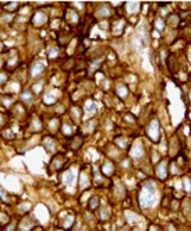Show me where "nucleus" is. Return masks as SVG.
<instances>
[{"label":"nucleus","mask_w":191,"mask_h":231,"mask_svg":"<svg viewBox=\"0 0 191 231\" xmlns=\"http://www.w3.org/2000/svg\"><path fill=\"white\" fill-rule=\"evenodd\" d=\"M183 184H184V189L187 192H191V179L186 176V178H183Z\"/></svg>","instance_id":"nucleus-24"},{"label":"nucleus","mask_w":191,"mask_h":231,"mask_svg":"<svg viewBox=\"0 0 191 231\" xmlns=\"http://www.w3.org/2000/svg\"><path fill=\"white\" fill-rule=\"evenodd\" d=\"M41 126H42V125H41V121L37 118V116L32 118V121H31V129H32V130H34V132H39Z\"/></svg>","instance_id":"nucleus-15"},{"label":"nucleus","mask_w":191,"mask_h":231,"mask_svg":"<svg viewBox=\"0 0 191 231\" xmlns=\"http://www.w3.org/2000/svg\"><path fill=\"white\" fill-rule=\"evenodd\" d=\"M116 143L120 144V147H127V142H126L124 137H119V139H116Z\"/></svg>","instance_id":"nucleus-28"},{"label":"nucleus","mask_w":191,"mask_h":231,"mask_svg":"<svg viewBox=\"0 0 191 231\" xmlns=\"http://www.w3.org/2000/svg\"><path fill=\"white\" fill-rule=\"evenodd\" d=\"M63 165H64V157H63V155H60V154H56L55 157L52 158L53 170H60Z\"/></svg>","instance_id":"nucleus-9"},{"label":"nucleus","mask_w":191,"mask_h":231,"mask_svg":"<svg viewBox=\"0 0 191 231\" xmlns=\"http://www.w3.org/2000/svg\"><path fill=\"white\" fill-rule=\"evenodd\" d=\"M138 202H140V206L144 209L149 207V206H152L156 202V191H155V185L151 181L141 185V189H140V193H138Z\"/></svg>","instance_id":"nucleus-1"},{"label":"nucleus","mask_w":191,"mask_h":231,"mask_svg":"<svg viewBox=\"0 0 191 231\" xmlns=\"http://www.w3.org/2000/svg\"><path fill=\"white\" fill-rule=\"evenodd\" d=\"M57 231H61V230H57Z\"/></svg>","instance_id":"nucleus-40"},{"label":"nucleus","mask_w":191,"mask_h":231,"mask_svg":"<svg viewBox=\"0 0 191 231\" xmlns=\"http://www.w3.org/2000/svg\"><path fill=\"white\" fill-rule=\"evenodd\" d=\"M116 195L120 196L121 199L126 196V191H124V188H123V185H121V184H119V188H117V191H116Z\"/></svg>","instance_id":"nucleus-23"},{"label":"nucleus","mask_w":191,"mask_h":231,"mask_svg":"<svg viewBox=\"0 0 191 231\" xmlns=\"http://www.w3.org/2000/svg\"><path fill=\"white\" fill-rule=\"evenodd\" d=\"M22 100L24 101L31 100V94H29V92H24V94H22Z\"/></svg>","instance_id":"nucleus-33"},{"label":"nucleus","mask_w":191,"mask_h":231,"mask_svg":"<svg viewBox=\"0 0 191 231\" xmlns=\"http://www.w3.org/2000/svg\"><path fill=\"white\" fill-rule=\"evenodd\" d=\"M179 151V139L177 137H173L172 139V144H170V154L176 155Z\"/></svg>","instance_id":"nucleus-11"},{"label":"nucleus","mask_w":191,"mask_h":231,"mask_svg":"<svg viewBox=\"0 0 191 231\" xmlns=\"http://www.w3.org/2000/svg\"><path fill=\"white\" fill-rule=\"evenodd\" d=\"M147 134H148V137L154 143L159 142L160 132H159V122H158L156 119H152V121L149 122V125H148V128H147Z\"/></svg>","instance_id":"nucleus-2"},{"label":"nucleus","mask_w":191,"mask_h":231,"mask_svg":"<svg viewBox=\"0 0 191 231\" xmlns=\"http://www.w3.org/2000/svg\"><path fill=\"white\" fill-rule=\"evenodd\" d=\"M154 25H155V28H156L158 31H163V21L160 20V18H156V20H155Z\"/></svg>","instance_id":"nucleus-25"},{"label":"nucleus","mask_w":191,"mask_h":231,"mask_svg":"<svg viewBox=\"0 0 191 231\" xmlns=\"http://www.w3.org/2000/svg\"><path fill=\"white\" fill-rule=\"evenodd\" d=\"M107 14H109V8H107V7L99 8V10L96 11V16H98V17H106Z\"/></svg>","instance_id":"nucleus-22"},{"label":"nucleus","mask_w":191,"mask_h":231,"mask_svg":"<svg viewBox=\"0 0 191 231\" xmlns=\"http://www.w3.org/2000/svg\"><path fill=\"white\" fill-rule=\"evenodd\" d=\"M113 171H115V167H113V164L110 163V161H106V163L102 165V172L105 174V175H107V176L112 175Z\"/></svg>","instance_id":"nucleus-10"},{"label":"nucleus","mask_w":191,"mask_h":231,"mask_svg":"<svg viewBox=\"0 0 191 231\" xmlns=\"http://www.w3.org/2000/svg\"><path fill=\"white\" fill-rule=\"evenodd\" d=\"M73 223H74V217H73V216H68V217H67V218H66V220H64L63 226L66 227V228H68V227H70V226H71V224H73Z\"/></svg>","instance_id":"nucleus-26"},{"label":"nucleus","mask_w":191,"mask_h":231,"mask_svg":"<svg viewBox=\"0 0 191 231\" xmlns=\"http://www.w3.org/2000/svg\"><path fill=\"white\" fill-rule=\"evenodd\" d=\"M66 17H67V20L70 21V23H78V16H77L74 11H67V13H66Z\"/></svg>","instance_id":"nucleus-20"},{"label":"nucleus","mask_w":191,"mask_h":231,"mask_svg":"<svg viewBox=\"0 0 191 231\" xmlns=\"http://www.w3.org/2000/svg\"><path fill=\"white\" fill-rule=\"evenodd\" d=\"M0 199H6V192L2 189V186H0Z\"/></svg>","instance_id":"nucleus-37"},{"label":"nucleus","mask_w":191,"mask_h":231,"mask_svg":"<svg viewBox=\"0 0 191 231\" xmlns=\"http://www.w3.org/2000/svg\"><path fill=\"white\" fill-rule=\"evenodd\" d=\"M126 217H127V220L130 221V223H135V221L140 220L138 214H135L134 212H126Z\"/></svg>","instance_id":"nucleus-17"},{"label":"nucleus","mask_w":191,"mask_h":231,"mask_svg":"<svg viewBox=\"0 0 191 231\" xmlns=\"http://www.w3.org/2000/svg\"><path fill=\"white\" fill-rule=\"evenodd\" d=\"M85 112L86 113H94L95 112V104H94V101L88 100L85 102Z\"/></svg>","instance_id":"nucleus-18"},{"label":"nucleus","mask_w":191,"mask_h":231,"mask_svg":"<svg viewBox=\"0 0 191 231\" xmlns=\"http://www.w3.org/2000/svg\"><path fill=\"white\" fill-rule=\"evenodd\" d=\"M55 98H53V95H46V98H45V102L50 104V102H55Z\"/></svg>","instance_id":"nucleus-31"},{"label":"nucleus","mask_w":191,"mask_h":231,"mask_svg":"<svg viewBox=\"0 0 191 231\" xmlns=\"http://www.w3.org/2000/svg\"><path fill=\"white\" fill-rule=\"evenodd\" d=\"M18 6V3H16V2H13V3H7L6 4V10H10V11H13V10H16V7Z\"/></svg>","instance_id":"nucleus-27"},{"label":"nucleus","mask_w":191,"mask_h":231,"mask_svg":"<svg viewBox=\"0 0 191 231\" xmlns=\"http://www.w3.org/2000/svg\"><path fill=\"white\" fill-rule=\"evenodd\" d=\"M76 115V118L78 119L80 118V113H78V109H77V108H73V116Z\"/></svg>","instance_id":"nucleus-36"},{"label":"nucleus","mask_w":191,"mask_h":231,"mask_svg":"<svg viewBox=\"0 0 191 231\" xmlns=\"http://www.w3.org/2000/svg\"><path fill=\"white\" fill-rule=\"evenodd\" d=\"M0 49H2V44H0Z\"/></svg>","instance_id":"nucleus-39"},{"label":"nucleus","mask_w":191,"mask_h":231,"mask_svg":"<svg viewBox=\"0 0 191 231\" xmlns=\"http://www.w3.org/2000/svg\"><path fill=\"white\" fill-rule=\"evenodd\" d=\"M61 133H63L64 136H70V134H73V128L67 123H63L61 125Z\"/></svg>","instance_id":"nucleus-19"},{"label":"nucleus","mask_w":191,"mask_h":231,"mask_svg":"<svg viewBox=\"0 0 191 231\" xmlns=\"http://www.w3.org/2000/svg\"><path fill=\"white\" fill-rule=\"evenodd\" d=\"M3 136L7 137V139H13V133L10 132V129H4V132H3Z\"/></svg>","instance_id":"nucleus-29"},{"label":"nucleus","mask_w":191,"mask_h":231,"mask_svg":"<svg viewBox=\"0 0 191 231\" xmlns=\"http://www.w3.org/2000/svg\"><path fill=\"white\" fill-rule=\"evenodd\" d=\"M7 80V74L6 73H0V83H4Z\"/></svg>","instance_id":"nucleus-34"},{"label":"nucleus","mask_w":191,"mask_h":231,"mask_svg":"<svg viewBox=\"0 0 191 231\" xmlns=\"http://www.w3.org/2000/svg\"><path fill=\"white\" fill-rule=\"evenodd\" d=\"M98 206H99V197H98V196H92L91 199H89V203H88L89 210H95Z\"/></svg>","instance_id":"nucleus-13"},{"label":"nucleus","mask_w":191,"mask_h":231,"mask_svg":"<svg viewBox=\"0 0 191 231\" xmlns=\"http://www.w3.org/2000/svg\"><path fill=\"white\" fill-rule=\"evenodd\" d=\"M45 21H46V16H45L43 13H38V14H35V17H34V24L39 25V24H43Z\"/></svg>","instance_id":"nucleus-16"},{"label":"nucleus","mask_w":191,"mask_h":231,"mask_svg":"<svg viewBox=\"0 0 191 231\" xmlns=\"http://www.w3.org/2000/svg\"><path fill=\"white\" fill-rule=\"evenodd\" d=\"M25 207H31V203H22V205H20V212L21 213L27 212L28 209H25Z\"/></svg>","instance_id":"nucleus-30"},{"label":"nucleus","mask_w":191,"mask_h":231,"mask_svg":"<svg viewBox=\"0 0 191 231\" xmlns=\"http://www.w3.org/2000/svg\"><path fill=\"white\" fill-rule=\"evenodd\" d=\"M14 228H16V223H10L7 227H6L4 231H14Z\"/></svg>","instance_id":"nucleus-32"},{"label":"nucleus","mask_w":191,"mask_h":231,"mask_svg":"<svg viewBox=\"0 0 191 231\" xmlns=\"http://www.w3.org/2000/svg\"><path fill=\"white\" fill-rule=\"evenodd\" d=\"M99 217H100V220H102V221L107 220V217H109V212H107V209H106V207H102V209H100Z\"/></svg>","instance_id":"nucleus-21"},{"label":"nucleus","mask_w":191,"mask_h":231,"mask_svg":"<svg viewBox=\"0 0 191 231\" xmlns=\"http://www.w3.org/2000/svg\"><path fill=\"white\" fill-rule=\"evenodd\" d=\"M43 69H45V66H43V63H42V62H35V63H32L31 69H29V73H31V77H37V76H39V74L43 71Z\"/></svg>","instance_id":"nucleus-6"},{"label":"nucleus","mask_w":191,"mask_h":231,"mask_svg":"<svg viewBox=\"0 0 191 231\" xmlns=\"http://www.w3.org/2000/svg\"><path fill=\"white\" fill-rule=\"evenodd\" d=\"M89 185H91V181H89V178L86 176V174L82 172L81 174V181H80V186H81V189H84V188H88Z\"/></svg>","instance_id":"nucleus-14"},{"label":"nucleus","mask_w":191,"mask_h":231,"mask_svg":"<svg viewBox=\"0 0 191 231\" xmlns=\"http://www.w3.org/2000/svg\"><path fill=\"white\" fill-rule=\"evenodd\" d=\"M130 155L134 157V158H141L142 155H144V147H142L141 142H135L133 146H131Z\"/></svg>","instance_id":"nucleus-4"},{"label":"nucleus","mask_w":191,"mask_h":231,"mask_svg":"<svg viewBox=\"0 0 191 231\" xmlns=\"http://www.w3.org/2000/svg\"><path fill=\"white\" fill-rule=\"evenodd\" d=\"M61 181H63V184H66V185H71L74 182V171L73 170L64 171L63 175H61Z\"/></svg>","instance_id":"nucleus-8"},{"label":"nucleus","mask_w":191,"mask_h":231,"mask_svg":"<svg viewBox=\"0 0 191 231\" xmlns=\"http://www.w3.org/2000/svg\"><path fill=\"white\" fill-rule=\"evenodd\" d=\"M126 121H127V122H134L133 115H126Z\"/></svg>","instance_id":"nucleus-38"},{"label":"nucleus","mask_w":191,"mask_h":231,"mask_svg":"<svg viewBox=\"0 0 191 231\" xmlns=\"http://www.w3.org/2000/svg\"><path fill=\"white\" fill-rule=\"evenodd\" d=\"M155 174L156 176L160 179V181H165L169 175V164L166 160L160 161L159 164H156V168H155Z\"/></svg>","instance_id":"nucleus-3"},{"label":"nucleus","mask_w":191,"mask_h":231,"mask_svg":"<svg viewBox=\"0 0 191 231\" xmlns=\"http://www.w3.org/2000/svg\"><path fill=\"white\" fill-rule=\"evenodd\" d=\"M35 227V220L34 218H31V217H24L22 220H21V223H20V230L21 231H29V230H32Z\"/></svg>","instance_id":"nucleus-5"},{"label":"nucleus","mask_w":191,"mask_h":231,"mask_svg":"<svg viewBox=\"0 0 191 231\" xmlns=\"http://www.w3.org/2000/svg\"><path fill=\"white\" fill-rule=\"evenodd\" d=\"M179 205H180V203H179V200H173V202H172V207L174 209V210L179 209Z\"/></svg>","instance_id":"nucleus-35"},{"label":"nucleus","mask_w":191,"mask_h":231,"mask_svg":"<svg viewBox=\"0 0 191 231\" xmlns=\"http://www.w3.org/2000/svg\"><path fill=\"white\" fill-rule=\"evenodd\" d=\"M42 144H43V147L47 150V151H55V150H56V139H55V137L47 136V137H45V139L42 140Z\"/></svg>","instance_id":"nucleus-7"},{"label":"nucleus","mask_w":191,"mask_h":231,"mask_svg":"<svg viewBox=\"0 0 191 231\" xmlns=\"http://www.w3.org/2000/svg\"><path fill=\"white\" fill-rule=\"evenodd\" d=\"M116 92H117V95L120 98H126L127 97V87L123 86V84H120V86H117V88H116Z\"/></svg>","instance_id":"nucleus-12"}]
</instances>
